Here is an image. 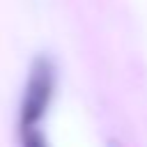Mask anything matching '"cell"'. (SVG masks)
Returning <instances> with one entry per match:
<instances>
[{"mask_svg":"<svg viewBox=\"0 0 147 147\" xmlns=\"http://www.w3.org/2000/svg\"><path fill=\"white\" fill-rule=\"evenodd\" d=\"M53 92H55V67L46 55H39L30 67L25 94L21 101V117H18L21 131L32 129L41 122L53 99Z\"/></svg>","mask_w":147,"mask_h":147,"instance_id":"1","label":"cell"},{"mask_svg":"<svg viewBox=\"0 0 147 147\" xmlns=\"http://www.w3.org/2000/svg\"><path fill=\"white\" fill-rule=\"evenodd\" d=\"M21 145H23V147H48L46 138L39 133V129H37V126L21 131Z\"/></svg>","mask_w":147,"mask_h":147,"instance_id":"2","label":"cell"},{"mask_svg":"<svg viewBox=\"0 0 147 147\" xmlns=\"http://www.w3.org/2000/svg\"><path fill=\"white\" fill-rule=\"evenodd\" d=\"M108 147H122V145H119L117 140H108Z\"/></svg>","mask_w":147,"mask_h":147,"instance_id":"3","label":"cell"}]
</instances>
